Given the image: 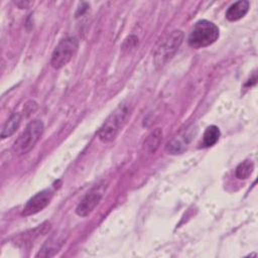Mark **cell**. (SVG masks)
Wrapping results in <instances>:
<instances>
[{
	"mask_svg": "<svg viewBox=\"0 0 258 258\" xmlns=\"http://www.w3.org/2000/svg\"><path fill=\"white\" fill-rule=\"evenodd\" d=\"M53 197V191L50 188H45L36 195H34L24 206L21 215L24 217H28L31 215H35L38 212L42 211L51 201Z\"/></svg>",
	"mask_w": 258,
	"mask_h": 258,
	"instance_id": "cell-7",
	"label": "cell"
},
{
	"mask_svg": "<svg viewBox=\"0 0 258 258\" xmlns=\"http://www.w3.org/2000/svg\"><path fill=\"white\" fill-rule=\"evenodd\" d=\"M254 169V163L250 159H246L238 164L235 170V174L239 179L248 178Z\"/></svg>",
	"mask_w": 258,
	"mask_h": 258,
	"instance_id": "cell-14",
	"label": "cell"
},
{
	"mask_svg": "<svg viewBox=\"0 0 258 258\" xmlns=\"http://www.w3.org/2000/svg\"><path fill=\"white\" fill-rule=\"evenodd\" d=\"M162 140V130L160 128H156L151 131L148 136L145 138L143 143V149L147 153H154Z\"/></svg>",
	"mask_w": 258,
	"mask_h": 258,
	"instance_id": "cell-12",
	"label": "cell"
},
{
	"mask_svg": "<svg viewBox=\"0 0 258 258\" xmlns=\"http://www.w3.org/2000/svg\"><path fill=\"white\" fill-rule=\"evenodd\" d=\"M220 135V129L216 125H211L207 127L203 136V145L205 147H211L215 145L218 142Z\"/></svg>",
	"mask_w": 258,
	"mask_h": 258,
	"instance_id": "cell-13",
	"label": "cell"
},
{
	"mask_svg": "<svg viewBox=\"0 0 258 258\" xmlns=\"http://www.w3.org/2000/svg\"><path fill=\"white\" fill-rule=\"evenodd\" d=\"M250 7V3L246 0H240L235 3H233L226 11V18L231 21H238L241 18H243Z\"/></svg>",
	"mask_w": 258,
	"mask_h": 258,
	"instance_id": "cell-10",
	"label": "cell"
},
{
	"mask_svg": "<svg viewBox=\"0 0 258 258\" xmlns=\"http://www.w3.org/2000/svg\"><path fill=\"white\" fill-rule=\"evenodd\" d=\"M36 109H37V104H36L34 101H28V102L24 105L23 111H24V113H26L27 115H29V114L33 113Z\"/></svg>",
	"mask_w": 258,
	"mask_h": 258,
	"instance_id": "cell-15",
	"label": "cell"
},
{
	"mask_svg": "<svg viewBox=\"0 0 258 258\" xmlns=\"http://www.w3.org/2000/svg\"><path fill=\"white\" fill-rule=\"evenodd\" d=\"M101 199H102V192L96 189L91 190L83 198V200L77 206L76 214L80 217L89 216L94 211V209L98 206Z\"/></svg>",
	"mask_w": 258,
	"mask_h": 258,
	"instance_id": "cell-8",
	"label": "cell"
},
{
	"mask_svg": "<svg viewBox=\"0 0 258 258\" xmlns=\"http://www.w3.org/2000/svg\"><path fill=\"white\" fill-rule=\"evenodd\" d=\"M43 132V123L41 120H33L27 124L22 133L16 138L12 145V150L17 155H23L29 152Z\"/></svg>",
	"mask_w": 258,
	"mask_h": 258,
	"instance_id": "cell-4",
	"label": "cell"
},
{
	"mask_svg": "<svg viewBox=\"0 0 258 258\" xmlns=\"http://www.w3.org/2000/svg\"><path fill=\"white\" fill-rule=\"evenodd\" d=\"M220 31L218 26L209 20H200L190 29L187 42L192 48H203L218 40Z\"/></svg>",
	"mask_w": 258,
	"mask_h": 258,
	"instance_id": "cell-2",
	"label": "cell"
},
{
	"mask_svg": "<svg viewBox=\"0 0 258 258\" xmlns=\"http://www.w3.org/2000/svg\"><path fill=\"white\" fill-rule=\"evenodd\" d=\"M63 243H64V237L62 235L54 234L47 239V241L42 245L41 249L35 256L36 257H52L59 251Z\"/></svg>",
	"mask_w": 258,
	"mask_h": 258,
	"instance_id": "cell-9",
	"label": "cell"
},
{
	"mask_svg": "<svg viewBox=\"0 0 258 258\" xmlns=\"http://www.w3.org/2000/svg\"><path fill=\"white\" fill-rule=\"evenodd\" d=\"M130 115V106L128 103H121L104 121V123L99 128L97 135L99 139L104 143L112 142L119 132L121 131L123 125L125 124L127 118Z\"/></svg>",
	"mask_w": 258,
	"mask_h": 258,
	"instance_id": "cell-1",
	"label": "cell"
},
{
	"mask_svg": "<svg viewBox=\"0 0 258 258\" xmlns=\"http://www.w3.org/2000/svg\"><path fill=\"white\" fill-rule=\"evenodd\" d=\"M79 48V41L74 36L63 38L58 42L52 51L50 63L54 69H61L68 64L76 55Z\"/></svg>",
	"mask_w": 258,
	"mask_h": 258,
	"instance_id": "cell-5",
	"label": "cell"
},
{
	"mask_svg": "<svg viewBox=\"0 0 258 258\" xmlns=\"http://www.w3.org/2000/svg\"><path fill=\"white\" fill-rule=\"evenodd\" d=\"M182 40L183 32L179 29L171 31L164 38H162V40H160L154 50L153 55L154 64L157 69L164 67L172 58L182 43Z\"/></svg>",
	"mask_w": 258,
	"mask_h": 258,
	"instance_id": "cell-3",
	"label": "cell"
},
{
	"mask_svg": "<svg viewBox=\"0 0 258 258\" xmlns=\"http://www.w3.org/2000/svg\"><path fill=\"white\" fill-rule=\"evenodd\" d=\"M197 126L191 124L180 131L176 136L169 140L166 144V151L170 154H180L187 149L190 142L195 139L197 135Z\"/></svg>",
	"mask_w": 258,
	"mask_h": 258,
	"instance_id": "cell-6",
	"label": "cell"
},
{
	"mask_svg": "<svg viewBox=\"0 0 258 258\" xmlns=\"http://www.w3.org/2000/svg\"><path fill=\"white\" fill-rule=\"evenodd\" d=\"M20 122H21V114L18 112L12 113L2 127L1 138L5 139V138L13 135L15 133V131L18 129Z\"/></svg>",
	"mask_w": 258,
	"mask_h": 258,
	"instance_id": "cell-11",
	"label": "cell"
}]
</instances>
